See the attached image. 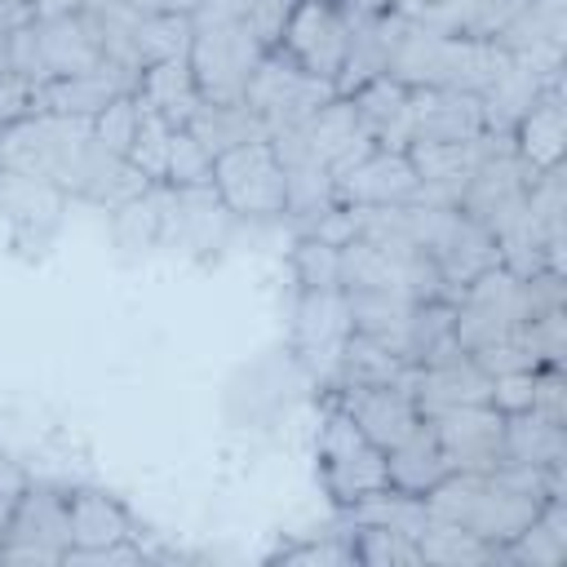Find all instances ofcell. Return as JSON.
<instances>
[{
	"instance_id": "obj_18",
	"label": "cell",
	"mask_w": 567,
	"mask_h": 567,
	"mask_svg": "<svg viewBox=\"0 0 567 567\" xmlns=\"http://www.w3.org/2000/svg\"><path fill=\"white\" fill-rule=\"evenodd\" d=\"M137 75L115 66V62H97L89 71L75 75H53L44 84H35V111H53V115H80L93 120L102 106H111L120 93H133Z\"/></svg>"
},
{
	"instance_id": "obj_35",
	"label": "cell",
	"mask_w": 567,
	"mask_h": 567,
	"mask_svg": "<svg viewBox=\"0 0 567 567\" xmlns=\"http://www.w3.org/2000/svg\"><path fill=\"white\" fill-rule=\"evenodd\" d=\"M416 545H421V558L425 563H439V567H470V563H496V545L470 536L465 527L447 523V518H434L425 514L421 532H416Z\"/></svg>"
},
{
	"instance_id": "obj_40",
	"label": "cell",
	"mask_w": 567,
	"mask_h": 567,
	"mask_svg": "<svg viewBox=\"0 0 567 567\" xmlns=\"http://www.w3.org/2000/svg\"><path fill=\"white\" fill-rule=\"evenodd\" d=\"M168 142H173V124L159 120L155 111L137 106V133H133L128 159H133L151 182H164V173H168Z\"/></svg>"
},
{
	"instance_id": "obj_45",
	"label": "cell",
	"mask_w": 567,
	"mask_h": 567,
	"mask_svg": "<svg viewBox=\"0 0 567 567\" xmlns=\"http://www.w3.org/2000/svg\"><path fill=\"white\" fill-rule=\"evenodd\" d=\"M35 111V84L13 75V71H0V133L18 120H27Z\"/></svg>"
},
{
	"instance_id": "obj_19",
	"label": "cell",
	"mask_w": 567,
	"mask_h": 567,
	"mask_svg": "<svg viewBox=\"0 0 567 567\" xmlns=\"http://www.w3.org/2000/svg\"><path fill=\"white\" fill-rule=\"evenodd\" d=\"M301 142H306V151L332 173V182L363 155V151H372L377 142L368 137V128L359 124V115H354V102L350 97H328L306 124H297L292 128Z\"/></svg>"
},
{
	"instance_id": "obj_3",
	"label": "cell",
	"mask_w": 567,
	"mask_h": 567,
	"mask_svg": "<svg viewBox=\"0 0 567 567\" xmlns=\"http://www.w3.org/2000/svg\"><path fill=\"white\" fill-rule=\"evenodd\" d=\"M315 470H319V487L328 492V501L337 509H350L368 492L390 487V478H385V452L328 394H323L319 430H315Z\"/></svg>"
},
{
	"instance_id": "obj_44",
	"label": "cell",
	"mask_w": 567,
	"mask_h": 567,
	"mask_svg": "<svg viewBox=\"0 0 567 567\" xmlns=\"http://www.w3.org/2000/svg\"><path fill=\"white\" fill-rule=\"evenodd\" d=\"M292 9H297V0H248V27H252V35L266 49H275L279 35H284V27H288V18H292Z\"/></svg>"
},
{
	"instance_id": "obj_33",
	"label": "cell",
	"mask_w": 567,
	"mask_h": 567,
	"mask_svg": "<svg viewBox=\"0 0 567 567\" xmlns=\"http://www.w3.org/2000/svg\"><path fill=\"white\" fill-rule=\"evenodd\" d=\"M443 474H447V456L434 443V434H430L425 421L399 447L385 452V478H390V487H399L408 496H425Z\"/></svg>"
},
{
	"instance_id": "obj_1",
	"label": "cell",
	"mask_w": 567,
	"mask_h": 567,
	"mask_svg": "<svg viewBox=\"0 0 567 567\" xmlns=\"http://www.w3.org/2000/svg\"><path fill=\"white\" fill-rule=\"evenodd\" d=\"M421 501H425V514L447 518L470 536L496 545V558H501V545H509L545 505L540 496L509 487L501 474H465V470H447Z\"/></svg>"
},
{
	"instance_id": "obj_46",
	"label": "cell",
	"mask_w": 567,
	"mask_h": 567,
	"mask_svg": "<svg viewBox=\"0 0 567 567\" xmlns=\"http://www.w3.org/2000/svg\"><path fill=\"white\" fill-rule=\"evenodd\" d=\"M532 372H505V377H492V408L501 412H527L532 408Z\"/></svg>"
},
{
	"instance_id": "obj_31",
	"label": "cell",
	"mask_w": 567,
	"mask_h": 567,
	"mask_svg": "<svg viewBox=\"0 0 567 567\" xmlns=\"http://www.w3.org/2000/svg\"><path fill=\"white\" fill-rule=\"evenodd\" d=\"M496 563H518V567H558L567 563V496H554L536 509V518L501 545Z\"/></svg>"
},
{
	"instance_id": "obj_9",
	"label": "cell",
	"mask_w": 567,
	"mask_h": 567,
	"mask_svg": "<svg viewBox=\"0 0 567 567\" xmlns=\"http://www.w3.org/2000/svg\"><path fill=\"white\" fill-rule=\"evenodd\" d=\"M518 323H523V279L509 275L505 266H487L452 301V332L465 354L496 337H509Z\"/></svg>"
},
{
	"instance_id": "obj_4",
	"label": "cell",
	"mask_w": 567,
	"mask_h": 567,
	"mask_svg": "<svg viewBox=\"0 0 567 567\" xmlns=\"http://www.w3.org/2000/svg\"><path fill=\"white\" fill-rule=\"evenodd\" d=\"M341 288L346 292H394L412 301H447L439 266L421 248L377 244L363 235H350L341 248Z\"/></svg>"
},
{
	"instance_id": "obj_48",
	"label": "cell",
	"mask_w": 567,
	"mask_h": 567,
	"mask_svg": "<svg viewBox=\"0 0 567 567\" xmlns=\"http://www.w3.org/2000/svg\"><path fill=\"white\" fill-rule=\"evenodd\" d=\"M27 483H31V478H27V470H22V465L0 447V492H22Z\"/></svg>"
},
{
	"instance_id": "obj_12",
	"label": "cell",
	"mask_w": 567,
	"mask_h": 567,
	"mask_svg": "<svg viewBox=\"0 0 567 567\" xmlns=\"http://www.w3.org/2000/svg\"><path fill=\"white\" fill-rule=\"evenodd\" d=\"M275 49L284 58H292L306 75L337 89V75L346 66V49H350V22L337 0H297Z\"/></svg>"
},
{
	"instance_id": "obj_42",
	"label": "cell",
	"mask_w": 567,
	"mask_h": 567,
	"mask_svg": "<svg viewBox=\"0 0 567 567\" xmlns=\"http://www.w3.org/2000/svg\"><path fill=\"white\" fill-rule=\"evenodd\" d=\"M133 133H137V97H133V93H120L111 106H102V111L93 115V137H97L106 151H115V155H128Z\"/></svg>"
},
{
	"instance_id": "obj_10",
	"label": "cell",
	"mask_w": 567,
	"mask_h": 567,
	"mask_svg": "<svg viewBox=\"0 0 567 567\" xmlns=\"http://www.w3.org/2000/svg\"><path fill=\"white\" fill-rule=\"evenodd\" d=\"M447 456V470L492 474L505 461V412L492 403H456L421 416Z\"/></svg>"
},
{
	"instance_id": "obj_16",
	"label": "cell",
	"mask_w": 567,
	"mask_h": 567,
	"mask_svg": "<svg viewBox=\"0 0 567 567\" xmlns=\"http://www.w3.org/2000/svg\"><path fill=\"white\" fill-rule=\"evenodd\" d=\"M381 452L399 447L416 425H421V408L416 394L408 385H341V390H323Z\"/></svg>"
},
{
	"instance_id": "obj_25",
	"label": "cell",
	"mask_w": 567,
	"mask_h": 567,
	"mask_svg": "<svg viewBox=\"0 0 567 567\" xmlns=\"http://www.w3.org/2000/svg\"><path fill=\"white\" fill-rule=\"evenodd\" d=\"M412 394H416L421 416L434 408H456V403H492V377L470 354H452L443 363L416 368Z\"/></svg>"
},
{
	"instance_id": "obj_20",
	"label": "cell",
	"mask_w": 567,
	"mask_h": 567,
	"mask_svg": "<svg viewBox=\"0 0 567 567\" xmlns=\"http://www.w3.org/2000/svg\"><path fill=\"white\" fill-rule=\"evenodd\" d=\"M509 142L518 151V159L532 173H549L563 164V146H567V106H563V80L545 84L532 106L518 115V124L509 128Z\"/></svg>"
},
{
	"instance_id": "obj_29",
	"label": "cell",
	"mask_w": 567,
	"mask_h": 567,
	"mask_svg": "<svg viewBox=\"0 0 567 567\" xmlns=\"http://www.w3.org/2000/svg\"><path fill=\"white\" fill-rule=\"evenodd\" d=\"M412 381H416V368L412 363H403L381 341L350 332L346 346H341V359L332 368V381L323 390H341V385H408L412 390Z\"/></svg>"
},
{
	"instance_id": "obj_43",
	"label": "cell",
	"mask_w": 567,
	"mask_h": 567,
	"mask_svg": "<svg viewBox=\"0 0 567 567\" xmlns=\"http://www.w3.org/2000/svg\"><path fill=\"white\" fill-rule=\"evenodd\" d=\"M527 412L567 425V377H563V363H540L536 368V377H532V408Z\"/></svg>"
},
{
	"instance_id": "obj_24",
	"label": "cell",
	"mask_w": 567,
	"mask_h": 567,
	"mask_svg": "<svg viewBox=\"0 0 567 567\" xmlns=\"http://www.w3.org/2000/svg\"><path fill=\"white\" fill-rule=\"evenodd\" d=\"M66 514H71V549H102L137 536V518L128 514V505L102 487H66Z\"/></svg>"
},
{
	"instance_id": "obj_28",
	"label": "cell",
	"mask_w": 567,
	"mask_h": 567,
	"mask_svg": "<svg viewBox=\"0 0 567 567\" xmlns=\"http://www.w3.org/2000/svg\"><path fill=\"white\" fill-rule=\"evenodd\" d=\"M146 186H151V177H146L128 155H115V151H106V146L93 137L89 159H84V182H80V195H75V199L115 213L120 204L137 199Z\"/></svg>"
},
{
	"instance_id": "obj_8",
	"label": "cell",
	"mask_w": 567,
	"mask_h": 567,
	"mask_svg": "<svg viewBox=\"0 0 567 567\" xmlns=\"http://www.w3.org/2000/svg\"><path fill=\"white\" fill-rule=\"evenodd\" d=\"M71 549V514H66V487L53 483H27L13 501L9 536L0 545V563H62Z\"/></svg>"
},
{
	"instance_id": "obj_21",
	"label": "cell",
	"mask_w": 567,
	"mask_h": 567,
	"mask_svg": "<svg viewBox=\"0 0 567 567\" xmlns=\"http://www.w3.org/2000/svg\"><path fill=\"white\" fill-rule=\"evenodd\" d=\"M487 133L483 102L461 89H412V146L416 142H470Z\"/></svg>"
},
{
	"instance_id": "obj_22",
	"label": "cell",
	"mask_w": 567,
	"mask_h": 567,
	"mask_svg": "<svg viewBox=\"0 0 567 567\" xmlns=\"http://www.w3.org/2000/svg\"><path fill=\"white\" fill-rule=\"evenodd\" d=\"M346 97L354 102V115L377 146H394V151L412 146V84L394 75H377Z\"/></svg>"
},
{
	"instance_id": "obj_41",
	"label": "cell",
	"mask_w": 567,
	"mask_h": 567,
	"mask_svg": "<svg viewBox=\"0 0 567 567\" xmlns=\"http://www.w3.org/2000/svg\"><path fill=\"white\" fill-rule=\"evenodd\" d=\"M164 182H168V186H213V155H208L186 128H173Z\"/></svg>"
},
{
	"instance_id": "obj_30",
	"label": "cell",
	"mask_w": 567,
	"mask_h": 567,
	"mask_svg": "<svg viewBox=\"0 0 567 567\" xmlns=\"http://www.w3.org/2000/svg\"><path fill=\"white\" fill-rule=\"evenodd\" d=\"M168 208H173V186L168 182H151L137 199L120 204L111 213V235L124 252H155L164 248L168 235Z\"/></svg>"
},
{
	"instance_id": "obj_37",
	"label": "cell",
	"mask_w": 567,
	"mask_h": 567,
	"mask_svg": "<svg viewBox=\"0 0 567 567\" xmlns=\"http://www.w3.org/2000/svg\"><path fill=\"white\" fill-rule=\"evenodd\" d=\"M350 545H354V563L363 567H425L416 536L399 532V527H381V523H346Z\"/></svg>"
},
{
	"instance_id": "obj_39",
	"label": "cell",
	"mask_w": 567,
	"mask_h": 567,
	"mask_svg": "<svg viewBox=\"0 0 567 567\" xmlns=\"http://www.w3.org/2000/svg\"><path fill=\"white\" fill-rule=\"evenodd\" d=\"M270 563H297V567H354V545H350V532L337 527V532H323V536H310V540L279 545V549L270 554Z\"/></svg>"
},
{
	"instance_id": "obj_26",
	"label": "cell",
	"mask_w": 567,
	"mask_h": 567,
	"mask_svg": "<svg viewBox=\"0 0 567 567\" xmlns=\"http://www.w3.org/2000/svg\"><path fill=\"white\" fill-rule=\"evenodd\" d=\"M133 97H137V106L155 111V115H159V120H168L173 128H186V120H190V115H195V106L204 102V97H199V89H195V75H190L186 53L142 66Z\"/></svg>"
},
{
	"instance_id": "obj_32",
	"label": "cell",
	"mask_w": 567,
	"mask_h": 567,
	"mask_svg": "<svg viewBox=\"0 0 567 567\" xmlns=\"http://www.w3.org/2000/svg\"><path fill=\"white\" fill-rule=\"evenodd\" d=\"M505 461L532 470L567 465V425L545 421L536 412H505Z\"/></svg>"
},
{
	"instance_id": "obj_49",
	"label": "cell",
	"mask_w": 567,
	"mask_h": 567,
	"mask_svg": "<svg viewBox=\"0 0 567 567\" xmlns=\"http://www.w3.org/2000/svg\"><path fill=\"white\" fill-rule=\"evenodd\" d=\"M80 9H84V0H35V18H66Z\"/></svg>"
},
{
	"instance_id": "obj_38",
	"label": "cell",
	"mask_w": 567,
	"mask_h": 567,
	"mask_svg": "<svg viewBox=\"0 0 567 567\" xmlns=\"http://www.w3.org/2000/svg\"><path fill=\"white\" fill-rule=\"evenodd\" d=\"M288 261H292L297 288H341V252H337V244L301 230Z\"/></svg>"
},
{
	"instance_id": "obj_6",
	"label": "cell",
	"mask_w": 567,
	"mask_h": 567,
	"mask_svg": "<svg viewBox=\"0 0 567 567\" xmlns=\"http://www.w3.org/2000/svg\"><path fill=\"white\" fill-rule=\"evenodd\" d=\"M266 44L248 22H190L186 62L204 102H244V89L261 62Z\"/></svg>"
},
{
	"instance_id": "obj_13",
	"label": "cell",
	"mask_w": 567,
	"mask_h": 567,
	"mask_svg": "<svg viewBox=\"0 0 567 567\" xmlns=\"http://www.w3.org/2000/svg\"><path fill=\"white\" fill-rule=\"evenodd\" d=\"M332 199L346 204V208L416 204L421 199V177H416V164H412L408 151L372 146L332 182Z\"/></svg>"
},
{
	"instance_id": "obj_47",
	"label": "cell",
	"mask_w": 567,
	"mask_h": 567,
	"mask_svg": "<svg viewBox=\"0 0 567 567\" xmlns=\"http://www.w3.org/2000/svg\"><path fill=\"white\" fill-rule=\"evenodd\" d=\"M346 18H381V13H394V0H337Z\"/></svg>"
},
{
	"instance_id": "obj_2",
	"label": "cell",
	"mask_w": 567,
	"mask_h": 567,
	"mask_svg": "<svg viewBox=\"0 0 567 567\" xmlns=\"http://www.w3.org/2000/svg\"><path fill=\"white\" fill-rule=\"evenodd\" d=\"M89 146H93V120L31 111L27 120H18L0 133V168L40 177L75 199L80 182H84Z\"/></svg>"
},
{
	"instance_id": "obj_7",
	"label": "cell",
	"mask_w": 567,
	"mask_h": 567,
	"mask_svg": "<svg viewBox=\"0 0 567 567\" xmlns=\"http://www.w3.org/2000/svg\"><path fill=\"white\" fill-rule=\"evenodd\" d=\"M328 97H337L332 84L306 75L292 58H284L279 49H266L248 89H244V106L266 124V133H284V128H297L306 124Z\"/></svg>"
},
{
	"instance_id": "obj_5",
	"label": "cell",
	"mask_w": 567,
	"mask_h": 567,
	"mask_svg": "<svg viewBox=\"0 0 567 567\" xmlns=\"http://www.w3.org/2000/svg\"><path fill=\"white\" fill-rule=\"evenodd\" d=\"M213 190L239 221H279L288 217L284 164L270 137H252L213 159Z\"/></svg>"
},
{
	"instance_id": "obj_17",
	"label": "cell",
	"mask_w": 567,
	"mask_h": 567,
	"mask_svg": "<svg viewBox=\"0 0 567 567\" xmlns=\"http://www.w3.org/2000/svg\"><path fill=\"white\" fill-rule=\"evenodd\" d=\"M239 217L221 204L213 186H173V208H168V235L164 248H182L186 257H213Z\"/></svg>"
},
{
	"instance_id": "obj_36",
	"label": "cell",
	"mask_w": 567,
	"mask_h": 567,
	"mask_svg": "<svg viewBox=\"0 0 567 567\" xmlns=\"http://www.w3.org/2000/svg\"><path fill=\"white\" fill-rule=\"evenodd\" d=\"M563 208H567V190H563V164L540 173L527 190V221L545 244V257L554 270H563Z\"/></svg>"
},
{
	"instance_id": "obj_11",
	"label": "cell",
	"mask_w": 567,
	"mask_h": 567,
	"mask_svg": "<svg viewBox=\"0 0 567 567\" xmlns=\"http://www.w3.org/2000/svg\"><path fill=\"white\" fill-rule=\"evenodd\" d=\"M350 332L354 328H350L346 288H297V306H292V354L319 381V390L332 381V368H337L341 346H346Z\"/></svg>"
},
{
	"instance_id": "obj_15",
	"label": "cell",
	"mask_w": 567,
	"mask_h": 567,
	"mask_svg": "<svg viewBox=\"0 0 567 567\" xmlns=\"http://www.w3.org/2000/svg\"><path fill=\"white\" fill-rule=\"evenodd\" d=\"M66 204H71V195H62L58 186H49L40 177H27V173H13V168H0V213L9 221L13 244L27 257L49 248V239L62 226Z\"/></svg>"
},
{
	"instance_id": "obj_34",
	"label": "cell",
	"mask_w": 567,
	"mask_h": 567,
	"mask_svg": "<svg viewBox=\"0 0 567 567\" xmlns=\"http://www.w3.org/2000/svg\"><path fill=\"white\" fill-rule=\"evenodd\" d=\"M186 133L217 159L230 146H244L252 137H270L266 124L244 106V102H199L195 115L186 120Z\"/></svg>"
},
{
	"instance_id": "obj_50",
	"label": "cell",
	"mask_w": 567,
	"mask_h": 567,
	"mask_svg": "<svg viewBox=\"0 0 567 567\" xmlns=\"http://www.w3.org/2000/svg\"><path fill=\"white\" fill-rule=\"evenodd\" d=\"M13 501H18V492H0V545H4V536H9V518H13Z\"/></svg>"
},
{
	"instance_id": "obj_27",
	"label": "cell",
	"mask_w": 567,
	"mask_h": 567,
	"mask_svg": "<svg viewBox=\"0 0 567 567\" xmlns=\"http://www.w3.org/2000/svg\"><path fill=\"white\" fill-rule=\"evenodd\" d=\"M346 306H350V328L359 337H372L385 350H394L403 363H412L408 346H412V323L421 301L394 297V292H346Z\"/></svg>"
},
{
	"instance_id": "obj_14",
	"label": "cell",
	"mask_w": 567,
	"mask_h": 567,
	"mask_svg": "<svg viewBox=\"0 0 567 567\" xmlns=\"http://www.w3.org/2000/svg\"><path fill=\"white\" fill-rule=\"evenodd\" d=\"M523 71L540 80L563 75V40H567V0H527L496 35H492Z\"/></svg>"
},
{
	"instance_id": "obj_23",
	"label": "cell",
	"mask_w": 567,
	"mask_h": 567,
	"mask_svg": "<svg viewBox=\"0 0 567 567\" xmlns=\"http://www.w3.org/2000/svg\"><path fill=\"white\" fill-rule=\"evenodd\" d=\"M35 40H40V66H44V80L53 75H75V71H89L102 58V44H97V31L89 22V13H66V18H35ZM40 80V84H44Z\"/></svg>"
}]
</instances>
